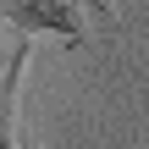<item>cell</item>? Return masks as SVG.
Listing matches in <instances>:
<instances>
[{"mask_svg":"<svg viewBox=\"0 0 149 149\" xmlns=\"http://www.w3.org/2000/svg\"><path fill=\"white\" fill-rule=\"evenodd\" d=\"M0 17H11L22 33H61L72 44L88 33V11L77 0H0Z\"/></svg>","mask_w":149,"mask_h":149,"instance_id":"6da1fadb","label":"cell"},{"mask_svg":"<svg viewBox=\"0 0 149 149\" xmlns=\"http://www.w3.org/2000/svg\"><path fill=\"white\" fill-rule=\"evenodd\" d=\"M77 6H83V11H100V17H111V11H116V0H77Z\"/></svg>","mask_w":149,"mask_h":149,"instance_id":"7a4b0ae2","label":"cell"}]
</instances>
